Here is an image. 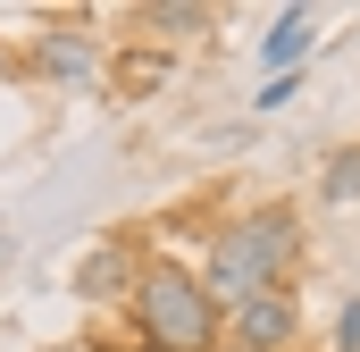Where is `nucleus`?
<instances>
[{
  "label": "nucleus",
  "instance_id": "f257e3e1",
  "mask_svg": "<svg viewBox=\"0 0 360 352\" xmlns=\"http://www.w3.org/2000/svg\"><path fill=\"white\" fill-rule=\"evenodd\" d=\"M310 260V227H302V210L293 201H260V210H243V218H226L218 235H210V252H201V294L218 302V310H243L252 294H269V285H293V268Z\"/></svg>",
  "mask_w": 360,
  "mask_h": 352
},
{
  "label": "nucleus",
  "instance_id": "f03ea898",
  "mask_svg": "<svg viewBox=\"0 0 360 352\" xmlns=\"http://www.w3.org/2000/svg\"><path fill=\"white\" fill-rule=\"evenodd\" d=\"M126 319H134L143 344H160V352H226V310L201 294V277L184 260H151L143 268Z\"/></svg>",
  "mask_w": 360,
  "mask_h": 352
},
{
  "label": "nucleus",
  "instance_id": "7ed1b4c3",
  "mask_svg": "<svg viewBox=\"0 0 360 352\" xmlns=\"http://www.w3.org/2000/svg\"><path fill=\"white\" fill-rule=\"evenodd\" d=\"M143 268H151V252H143L134 235H101L84 260H76V302H92V310H126L134 285H143Z\"/></svg>",
  "mask_w": 360,
  "mask_h": 352
},
{
  "label": "nucleus",
  "instance_id": "20e7f679",
  "mask_svg": "<svg viewBox=\"0 0 360 352\" xmlns=\"http://www.w3.org/2000/svg\"><path fill=\"white\" fill-rule=\"evenodd\" d=\"M226 344L235 352H293L302 344V294L293 285H269L243 310H226Z\"/></svg>",
  "mask_w": 360,
  "mask_h": 352
},
{
  "label": "nucleus",
  "instance_id": "39448f33",
  "mask_svg": "<svg viewBox=\"0 0 360 352\" xmlns=\"http://www.w3.org/2000/svg\"><path fill=\"white\" fill-rule=\"evenodd\" d=\"M101 59H109V51H101L92 34H76V25H42V34H34V51H25L17 68H25V76H42V84H92V76H101Z\"/></svg>",
  "mask_w": 360,
  "mask_h": 352
},
{
  "label": "nucleus",
  "instance_id": "423d86ee",
  "mask_svg": "<svg viewBox=\"0 0 360 352\" xmlns=\"http://www.w3.org/2000/svg\"><path fill=\"white\" fill-rule=\"evenodd\" d=\"M168 76H176V51H160V42H126V51H109V59H101L109 101H151Z\"/></svg>",
  "mask_w": 360,
  "mask_h": 352
},
{
  "label": "nucleus",
  "instance_id": "0eeeda50",
  "mask_svg": "<svg viewBox=\"0 0 360 352\" xmlns=\"http://www.w3.org/2000/svg\"><path fill=\"white\" fill-rule=\"evenodd\" d=\"M134 25H143V42L176 51V42H201V34H218V8H201V0H143V8H134Z\"/></svg>",
  "mask_w": 360,
  "mask_h": 352
},
{
  "label": "nucleus",
  "instance_id": "6e6552de",
  "mask_svg": "<svg viewBox=\"0 0 360 352\" xmlns=\"http://www.w3.org/2000/svg\"><path fill=\"white\" fill-rule=\"evenodd\" d=\"M310 42H319V17H310V8H276L269 34H260V68H269V76H302Z\"/></svg>",
  "mask_w": 360,
  "mask_h": 352
},
{
  "label": "nucleus",
  "instance_id": "1a4fd4ad",
  "mask_svg": "<svg viewBox=\"0 0 360 352\" xmlns=\"http://www.w3.org/2000/svg\"><path fill=\"white\" fill-rule=\"evenodd\" d=\"M319 201H335V210H352V201H360V143H344V151L327 160V176H319Z\"/></svg>",
  "mask_w": 360,
  "mask_h": 352
},
{
  "label": "nucleus",
  "instance_id": "9d476101",
  "mask_svg": "<svg viewBox=\"0 0 360 352\" xmlns=\"http://www.w3.org/2000/svg\"><path fill=\"white\" fill-rule=\"evenodd\" d=\"M285 101H302V76H269V84H260V101H252V109H260V118H276Z\"/></svg>",
  "mask_w": 360,
  "mask_h": 352
},
{
  "label": "nucleus",
  "instance_id": "9b49d317",
  "mask_svg": "<svg viewBox=\"0 0 360 352\" xmlns=\"http://www.w3.org/2000/svg\"><path fill=\"white\" fill-rule=\"evenodd\" d=\"M335 352H360V294H344V310H335Z\"/></svg>",
  "mask_w": 360,
  "mask_h": 352
},
{
  "label": "nucleus",
  "instance_id": "f8f14e48",
  "mask_svg": "<svg viewBox=\"0 0 360 352\" xmlns=\"http://www.w3.org/2000/svg\"><path fill=\"white\" fill-rule=\"evenodd\" d=\"M92 352H160V344H143V336H92Z\"/></svg>",
  "mask_w": 360,
  "mask_h": 352
},
{
  "label": "nucleus",
  "instance_id": "ddd939ff",
  "mask_svg": "<svg viewBox=\"0 0 360 352\" xmlns=\"http://www.w3.org/2000/svg\"><path fill=\"white\" fill-rule=\"evenodd\" d=\"M17 76H25V68H17V51L0 42V84H17Z\"/></svg>",
  "mask_w": 360,
  "mask_h": 352
},
{
  "label": "nucleus",
  "instance_id": "4468645a",
  "mask_svg": "<svg viewBox=\"0 0 360 352\" xmlns=\"http://www.w3.org/2000/svg\"><path fill=\"white\" fill-rule=\"evenodd\" d=\"M0 260H8V244H0Z\"/></svg>",
  "mask_w": 360,
  "mask_h": 352
}]
</instances>
